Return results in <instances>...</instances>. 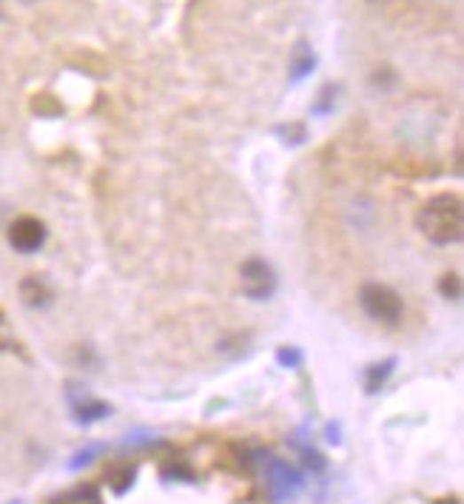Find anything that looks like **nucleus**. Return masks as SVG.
Listing matches in <instances>:
<instances>
[{"instance_id": "obj_3", "label": "nucleus", "mask_w": 464, "mask_h": 504, "mask_svg": "<svg viewBox=\"0 0 464 504\" xmlns=\"http://www.w3.org/2000/svg\"><path fill=\"white\" fill-rule=\"evenodd\" d=\"M240 285L248 299L254 303H268L271 296L277 294V271L271 263H265L263 256H248L242 265H240Z\"/></svg>"}, {"instance_id": "obj_2", "label": "nucleus", "mask_w": 464, "mask_h": 504, "mask_svg": "<svg viewBox=\"0 0 464 504\" xmlns=\"http://www.w3.org/2000/svg\"><path fill=\"white\" fill-rule=\"evenodd\" d=\"M359 305L367 313V319L385 325V328H396L405 317L402 296L385 282H365L359 288Z\"/></svg>"}, {"instance_id": "obj_8", "label": "nucleus", "mask_w": 464, "mask_h": 504, "mask_svg": "<svg viewBox=\"0 0 464 504\" xmlns=\"http://www.w3.org/2000/svg\"><path fill=\"white\" fill-rule=\"evenodd\" d=\"M20 299H23V305L26 308H32V311H43L54 303V291H51V285L40 277V274H29V277H23L20 280Z\"/></svg>"}, {"instance_id": "obj_19", "label": "nucleus", "mask_w": 464, "mask_h": 504, "mask_svg": "<svg viewBox=\"0 0 464 504\" xmlns=\"http://www.w3.org/2000/svg\"><path fill=\"white\" fill-rule=\"evenodd\" d=\"M20 4H37V0H20Z\"/></svg>"}, {"instance_id": "obj_21", "label": "nucleus", "mask_w": 464, "mask_h": 504, "mask_svg": "<svg viewBox=\"0 0 464 504\" xmlns=\"http://www.w3.org/2000/svg\"><path fill=\"white\" fill-rule=\"evenodd\" d=\"M371 4H381V0H371Z\"/></svg>"}, {"instance_id": "obj_14", "label": "nucleus", "mask_w": 464, "mask_h": 504, "mask_svg": "<svg viewBox=\"0 0 464 504\" xmlns=\"http://www.w3.org/2000/svg\"><path fill=\"white\" fill-rule=\"evenodd\" d=\"M134 476H138V468L126 465L122 470H114V473H112V482H108V484H112V490H114L117 496H122V493H129V487L134 484Z\"/></svg>"}, {"instance_id": "obj_13", "label": "nucleus", "mask_w": 464, "mask_h": 504, "mask_svg": "<svg viewBox=\"0 0 464 504\" xmlns=\"http://www.w3.org/2000/svg\"><path fill=\"white\" fill-rule=\"evenodd\" d=\"M439 294L444 299H450V303H459L461 299V277L456 274V271H447V274L439 280Z\"/></svg>"}, {"instance_id": "obj_12", "label": "nucleus", "mask_w": 464, "mask_h": 504, "mask_svg": "<svg viewBox=\"0 0 464 504\" xmlns=\"http://www.w3.org/2000/svg\"><path fill=\"white\" fill-rule=\"evenodd\" d=\"M103 451H106V445H103V442H91V445H86V447H80V451L72 456V461H69V470H80V468L91 465V461L98 459Z\"/></svg>"}, {"instance_id": "obj_4", "label": "nucleus", "mask_w": 464, "mask_h": 504, "mask_svg": "<svg viewBox=\"0 0 464 504\" xmlns=\"http://www.w3.org/2000/svg\"><path fill=\"white\" fill-rule=\"evenodd\" d=\"M265 484H268V496L274 504H285L288 499H294L299 490L305 487L303 473H299L294 465H288L285 459L268 456L265 459Z\"/></svg>"}, {"instance_id": "obj_10", "label": "nucleus", "mask_w": 464, "mask_h": 504, "mask_svg": "<svg viewBox=\"0 0 464 504\" xmlns=\"http://www.w3.org/2000/svg\"><path fill=\"white\" fill-rule=\"evenodd\" d=\"M339 91H342V86H339V83H325V86L317 91L313 103H311V114H313V117L334 114V112H336V103H339Z\"/></svg>"}, {"instance_id": "obj_11", "label": "nucleus", "mask_w": 464, "mask_h": 504, "mask_svg": "<svg viewBox=\"0 0 464 504\" xmlns=\"http://www.w3.org/2000/svg\"><path fill=\"white\" fill-rule=\"evenodd\" d=\"M274 134L285 146H303L308 140V126L305 122H279Z\"/></svg>"}, {"instance_id": "obj_9", "label": "nucleus", "mask_w": 464, "mask_h": 504, "mask_svg": "<svg viewBox=\"0 0 464 504\" xmlns=\"http://www.w3.org/2000/svg\"><path fill=\"white\" fill-rule=\"evenodd\" d=\"M396 365H399V359L396 357H388V359H379V362H371L362 371V385H365V393H379L381 388L388 385V379L393 376Z\"/></svg>"}, {"instance_id": "obj_18", "label": "nucleus", "mask_w": 464, "mask_h": 504, "mask_svg": "<svg viewBox=\"0 0 464 504\" xmlns=\"http://www.w3.org/2000/svg\"><path fill=\"white\" fill-rule=\"evenodd\" d=\"M327 442H334V445L342 442V436H339V425H327Z\"/></svg>"}, {"instance_id": "obj_1", "label": "nucleus", "mask_w": 464, "mask_h": 504, "mask_svg": "<svg viewBox=\"0 0 464 504\" xmlns=\"http://www.w3.org/2000/svg\"><path fill=\"white\" fill-rule=\"evenodd\" d=\"M416 228L433 245H456L464 237V202L456 192L433 194L416 214Z\"/></svg>"}, {"instance_id": "obj_17", "label": "nucleus", "mask_w": 464, "mask_h": 504, "mask_svg": "<svg viewBox=\"0 0 464 504\" xmlns=\"http://www.w3.org/2000/svg\"><path fill=\"white\" fill-rule=\"evenodd\" d=\"M371 80H374V86H379V89H390L396 83V72L385 66V69H376Z\"/></svg>"}, {"instance_id": "obj_5", "label": "nucleus", "mask_w": 464, "mask_h": 504, "mask_svg": "<svg viewBox=\"0 0 464 504\" xmlns=\"http://www.w3.org/2000/svg\"><path fill=\"white\" fill-rule=\"evenodd\" d=\"M46 237H49L46 223L37 220V217H32V214L15 217V220L9 223V231H6V240L18 254H37L46 245Z\"/></svg>"}, {"instance_id": "obj_16", "label": "nucleus", "mask_w": 464, "mask_h": 504, "mask_svg": "<svg viewBox=\"0 0 464 504\" xmlns=\"http://www.w3.org/2000/svg\"><path fill=\"white\" fill-rule=\"evenodd\" d=\"M157 439L148 430H131L126 439H122V447H152Z\"/></svg>"}, {"instance_id": "obj_22", "label": "nucleus", "mask_w": 464, "mask_h": 504, "mask_svg": "<svg viewBox=\"0 0 464 504\" xmlns=\"http://www.w3.org/2000/svg\"><path fill=\"white\" fill-rule=\"evenodd\" d=\"M12 504H20V501H12Z\"/></svg>"}, {"instance_id": "obj_6", "label": "nucleus", "mask_w": 464, "mask_h": 504, "mask_svg": "<svg viewBox=\"0 0 464 504\" xmlns=\"http://www.w3.org/2000/svg\"><path fill=\"white\" fill-rule=\"evenodd\" d=\"M69 402H72V419L83 428L94 425V421H103L106 416H112V405L103 402V399H94L86 390L80 393V397L69 393Z\"/></svg>"}, {"instance_id": "obj_20", "label": "nucleus", "mask_w": 464, "mask_h": 504, "mask_svg": "<svg viewBox=\"0 0 464 504\" xmlns=\"http://www.w3.org/2000/svg\"><path fill=\"white\" fill-rule=\"evenodd\" d=\"M0 322H4V311H0Z\"/></svg>"}, {"instance_id": "obj_7", "label": "nucleus", "mask_w": 464, "mask_h": 504, "mask_svg": "<svg viewBox=\"0 0 464 504\" xmlns=\"http://www.w3.org/2000/svg\"><path fill=\"white\" fill-rule=\"evenodd\" d=\"M317 63H319V58H317V51H313V46L308 43L305 37H299L296 46L291 49V66H288L291 75H288V83L299 86L303 80H308L313 75V69H317Z\"/></svg>"}, {"instance_id": "obj_15", "label": "nucleus", "mask_w": 464, "mask_h": 504, "mask_svg": "<svg viewBox=\"0 0 464 504\" xmlns=\"http://www.w3.org/2000/svg\"><path fill=\"white\" fill-rule=\"evenodd\" d=\"M303 359H305V353L299 350L296 345H282V348L277 350V362H279L282 367H299V365H303Z\"/></svg>"}]
</instances>
